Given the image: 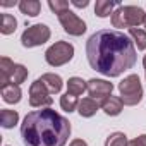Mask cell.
<instances>
[{"label":"cell","mask_w":146,"mask_h":146,"mask_svg":"<svg viewBox=\"0 0 146 146\" xmlns=\"http://www.w3.org/2000/svg\"><path fill=\"white\" fill-rule=\"evenodd\" d=\"M60 107H62V110H65V112H74L78 107H79V100H78V96H74V95H70V93H65V95H62L60 96Z\"/></svg>","instance_id":"obj_20"},{"label":"cell","mask_w":146,"mask_h":146,"mask_svg":"<svg viewBox=\"0 0 146 146\" xmlns=\"http://www.w3.org/2000/svg\"><path fill=\"white\" fill-rule=\"evenodd\" d=\"M86 57L96 72L107 78H117L136 64L132 40L115 29H100L86 41Z\"/></svg>","instance_id":"obj_1"},{"label":"cell","mask_w":146,"mask_h":146,"mask_svg":"<svg viewBox=\"0 0 146 146\" xmlns=\"http://www.w3.org/2000/svg\"><path fill=\"white\" fill-rule=\"evenodd\" d=\"M86 90H88V83L83 81L81 78H76V76H74V78H70V79L67 81V93L74 95V96L83 95Z\"/></svg>","instance_id":"obj_18"},{"label":"cell","mask_w":146,"mask_h":146,"mask_svg":"<svg viewBox=\"0 0 146 146\" xmlns=\"http://www.w3.org/2000/svg\"><path fill=\"white\" fill-rule=\"evenodd\" d=\"M72 57H74V46L67 41H57L45 52V60L52 67L65 65L72 60Z\"/></svg>","instance_id":"obj_5"},{"label":"cell","mask_w":146,"mask_h":146,"mask_svg":"<svg viewBox=\"0 0 146 146\" xmlns=\"http://www.w3.org/2000/svg\"><path fill=\"white\" fill-rule=\"evenodd\" d=\"M69 146H88V143H86V141H83V139H74Z\"/></svg>","instance_id":"obj_27"},{"label":"cell","mask_w":146,"mask_h":146,"mask_svg":"<svg viewBox=\"0 0 146 146\" xmlns=\"http://www.w3.org/2000/svg\"><path fill=\"white\" fill-rule=\"evenodd\" d=\"M17 122H19V113L16 110L4 108L2 112H0V124H2L4 129H12Z\"/></svg>","instance_id":"obj_17"},{"label":"cell","mask_w":146,"mask_h":146,"mask_svg":"<svg viewBox=\"0 0 146 146\" xmlns=\"http://www.w3.org/2000/svg\"><path fill=\"white\" fill-rule=\"evenodd\" d=\"M58 21L64 28V31L70 36H83L86 33V23L72 11H65L58 14Z\"/></svg>","instance_id":"obj_8"},{"label":"cell","mask_w":146,"mask_h":146,"mask_svg":"<svg viewBox=\"0 0 146 146\" xmlns=\"http://www.w3.org/2000/svg\"><path fill=\"white\" fill-rule=\"evenodd\" d=\"M127 146H146V134H141V136H137L136 139L129 141Z\"/></svg>","instance_id":"obj_25"},{"label":"cell","mask_w":146,"mask_h":146,"mask_svg":"<svg viewBox=\"0 0 146 146\" xmlns=\"http://www.w3.org/2000/svg\"><path fill=\"white\" fill-rule=\"evenodd\" d=\"M48 7L58 16V14L69 11V2H65V0H50V2H48Z\"/></svg>","instance_id":"obj_24"},{"label":"cell","mask_w":146,"mask_h":146,"mask_svg":"<svg viewBox=\"0 0 146 146\" xmlns=\"http://www.w3.org/2000/svg\"><path fill=\"white\" fill-rule=\"evenodd\" d=\"M129 36L134 40L137 50H146V31L141 28H129Z\"/></svg>","instance_id":"obj_19"},{"label":"cell","mask_w":146,"mask_h":146,"mask_svg":"<svg viewBox=\"0 0 146 146\" xmlns=\"http://www.w3.org/2000/svg\"><path fill=\"white\" fill-rule=\"evenodd\" d=\"M119 93H120V100L124 105H127V107L137 105L143 98V86H141L139 76L131 74V76L124 78L119 83Z\"/></svg>","instance_id":"obj_4"},{"label":"cell","mask_w":146,"mask_h":146,"mask_svg":"<svg viewBox=\"0 0 146 146\" xmlns=\"http://www.w3.org/2000/svg\"><path fill=\"white\" fill-rule=\"evenodd\" d=\"M17 28V21L14 16L11 14H2V28H0V31H2V35H12Z\"/></svg>","instance_id":"obj_22"},{"label":"cell","mask_w":146,"mask_h":146,"mask_svg":"<svg viewBox=\"0 0 146 146\" xmlns=\"http://www.w3.org/2000/svg\"><path fill=\"white\" fill-rule=\"evenodd\" d=\"M100 107H102V110H103L107 115L115 117V115H119V113L122 112L124 103H122L120 96H108V98H105L103 102H100Z\"/></svg>","instance_id":"obj_10"},{"label":"cell","mask_w":146,"mask_h":146,"mask_svg":"<svg viewBox=\"0 0 146 146\" xmlns=\"http://www.w3.org/2000/svg\"><path fill=\"white\" fill-rule=\"evenodd\" d=\"M52 93L48 91V88L41 83V79H36L35 83H31L29 86V105L35 108H48L53 103V98L50 96Z\"/></svg>","instance_id":"obj_7"},{"label":"cell","mask_w":146,"mask_h":146,"mask_svg":"<svg viewBox=\"0 0 146 146\" xmlns=\"http://www.w3.org/2000/svg\"><path fill=\"white\" fill-rule=\"evenodd\" d=\"M112 91H113V84L110 81H105V79H90L88 81V93L98 103L103 102L105 98L112 96Z\"/></svg>","instance_id":"obj_9"},{"label":"cell","mask_w":146,"mask_h":146,"mask_svg":"<svg viewBox=\"0 0 146 146\" xmlns=\"http://www.w3.org/2000/svg\"><path fill=\"white\" fill-rule=\"evenodd\" d=\"M70 4L74 5V7H78V9H84V7H88V5H90L88 0H83V2H81V0H72Z\"/></svg>","instance_id":"obj_26"},{"label":"cell","mask_w":146,"mask_h":146,"mask_svg":"<svg viewBox=\"0 0 146 146\" xmlns=\"http://www.w3.org/2000/svg\"><path fill=\"white\" fill-rule=\"evenodd\" d=\"M144 28H146V21H144Z\"/></svg>","instance_id":"obj_29"},{"label":"cell","mask_w":146,"mask_h":146,"mask_svg":"<svg viewBox=\"0 0 146 146\" xmlns=\"http://www.w3.org/2000/svg\"><path fill=\"white\" fill-rule=\"evenodd\" d=\"M50 36H52V31L46 24H33V26H28L26 31L23 33L21 43L26 48H35V46L46 43Z\"/></svg>","instance_id":"obj_6"},{"label":"cell","mask_w":146,"mask_h":146,"mask_svg":"<svg viewBox=\"0 0 146 146\" xmlns=\"http://www.w3.org/2000/svg\"><path fill=\"white\" fill-rule=\"evenodd\" d=\"M127 136L124 132H113L107 137L105 146H127Z\"/></svg>","instance_id":"obj_23"},{"label":"cell","mask_w":146,"mask_h":146,"mask_svg":"<svg viewBox=\"0 0 146 146\" xmlns=\"http://www.w3.org/2000/svg\"><path fill=\"white\" fill-rule=\"evenodd\" d=\"M146 12L136 5H119L112 14V26L113 28H137L144 24Z\"/></svg>","instance_id":"obj_3"},{"label":"cell","mask_w":146,"mask_h":146,"mask_svg":"<svg viewBox=\"0 0 146 146\" xmlns=\"http://www.w3.org/2000/svg\"><path fill=\"white\" fill-rule=\"evenodd\" d=\"M14 62L9 57H2L0 58V88H4L11 83V76H12V69H14Z\"/></svg>","instance_id":"obj_11"},{"label":"cell","mask_w":146,"mask_h":146,"mask_svg":"<svg viewBox=\"0 0 146 146\" xmlns=\"http://www.w3.org/2000/svg\"><path fill=\"white\" fill-rule=\"evenodd\" d=\"M70 136V122L52 108L29 112L21 124L24 146H65Z\"/></svg>","instance_id":"obj_2"},{"label":"cell","mask_w":146,"mask_h":146,"mask_svg":"<svg viewBox=\"0 0 146 146\" xmlns=\"http://www.w3.org/2000/svg\"><path fill=\"white\" fill-rule=\"evenodd\" d=\"M28 69L24 67V65H21V64H16L14 65V69H12V76H11V83L12 84H21V83H24L26 79H28Z\"/></svg>","instance_id":"obj_21"},{"label":"cell","mask_w":146,"mask_h":146,"mask_svg":"<svg viewBox=\"0 0 146 146\" xmlns=\"http://www.w3.org/2000/svg\"><path fill=\"white\" fill-rule=\"evenodd\" d=\"M119 2H113V0H96L95 4V14L98 17H108L113 14V9L119 7Z\"/></svg>","instance_id":"obj_15"},{"label":"cell","mask_w":146,"mask_h":146,"mask_svg":"<svg viewBox=\"0 0 146 146\" xmlns=\"http://www.w3.org/2000/svg\"><path fill=\"white\" fill-rule=\"evenodd\" d=\"M143 65H144V69H146V55L143 57Z\"/></svg>","instance_id":"obj_28"},{"label":"cell","mask_w":146,"mask_h":146,"mask_svg":"<svg viewBox=\"0 0 146 146\" xmlns=\"http://www.w3.org/2000/svg\"><path fill=\"white\" fill-rule=\"evenodd\" d=\"M0 93H2V100L5 103H19L21 102V96H23V91L17 84H7L4 88H0Z\"/></svg>","instance_id":"obj_12"},{"label":"cell","mask_w":146,"mask_h":146,"mask_svg":"<svg viewBox=\"0 0 146 146\" xmlns=\"http://www.w3.org/2000/svg\"><path fill=\"white\" fill-rule=\"evenodd\" d=\"M40 79H41V83L48 88V91H50L52 95L60 93V90H62V86H64L62 78H60L58 74H53V72H46V74H43Z\"/></svg>","instance_id":"obj_13"},{"label":"cell","mask_w":146,"mask_h":146,"mask_svg":"<svg viewBox=\"0 0 146 146\" xmlns=\"http://www.w3.org/2000/svg\"><path fill=\"white\" fill-rule=\"evenodd\" d=\"M98 108H100V103L96 102V100H93V98H83L81 102H79V107H78V112H79V115L81 117H93L96 112H98Z\"/></svg>","instance_id":"obj_14"},{"label":"cell","mask_w":146,"mask_h":146,"mask_svg":"<svg viewBox=\"0 0 146 146\" xmlns=\"http://www.w3.org/2000/svg\"><path fill=\"white\" fill-rule=\"evenodd\" d=\"M19 11L24 14V16H29V17H36L41 11V4L38 0H21L19 2Z\"/></svg>","instance_id":"obj_16"}]
</instances>
